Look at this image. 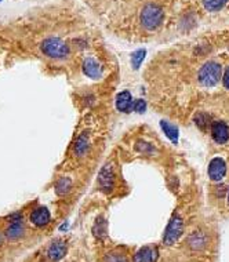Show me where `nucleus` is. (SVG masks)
<instances>
[{"instance_id": "f257e3e1", "label": "nucleus", "mask_w": 229, "mask_h": 262, "mask_svg": "<svg viewBox=\"0 0 229 262\" xmlns=\"http://www.w3.org/2000/svg\"><path fill=\"white\" fill-rule=\"evenodd\" d=\"M164 19V10L157 3H147L139 11V25L144 31L153 32L160 27Z\"/></svg>"}, {"instance_id": "f03ea898", "label": "nucleus", "mask_w": 229, "mask_h": 262, "mask_svg": "<svg viewBox=\"0 0 229 262\" xmlns=\"http://www.w3.org/2000/svg\"><path fill=\"white\" fill-rule=\"evenodd\" d=\"M198 83L202 87L206 89H213L216 87L222 79V67L217 61H207L199 68L198 75H196Z\"/></svg>"}, {"instance_id": "7ed1b4c3", "label": "nucleus", "mask_w": 229, "mask_h": 262, "mask_svg": "<svg viewBox=\"0 0 229 262\" xmlns=\"http://www.w3.org/2000/svg\"><path fill=\"white\" fill-rule=\"evenodd\" d=\"M41 53L51 59H65L71 54L69 46L59 37H47L40 43Z\"/></svg>"}, {"instance_id": "20e7f679", "label": "nucleus", "mask_w": 229, "mask_h": 262, "mask_svg": "<svg viewBox=\"0 0 229 262\" xmlns=\"http://www.w3.org/2000/svg\"><path fill=\"white\" fill-rule=\"evenodd\" d=\"M185 231V221L181 214L175 212L173 214L169 225H167L164 235H163V243L166 246H174Z\"/></svg>"}, {"instance_id": "39448f33", "label": "nucleus", "mask_w": 229, "mask_h": 262, "mask_svg": "<svg viewBox=\"0 0 229 262\" xmlns=\"http://www.w3.org/2000/svg\"><path fill=\"white\" fill-rule=\"evenodd\" d=\"M97 185L103 193H111L115 188V168L112 163H107L98 174Z\"/></svg>"}, {"instance_id": "423d86ee", "label": "nucleus", "mask_w": 229, "mask_h": 262, "mask_svg": "<svg viewBox=\"0 0 229 262\" xmlns=\"http://www.w3.org/2000/svg\"><path fill=\"white\" fill-rule=\"evenodd\" d=\"M209 244H210V236L207 235V232L200 229L191 233L186 239V246L193 253H202L209 247Z\"/></svg>"}, {"instance_id": "0eeeda50", "label": "nucleus", "mask_w": 229, "mask_h": 262, "mask_svg": "<svg viewBox=\"0 0 229 262\" xmlns=\"http://www.w3.org/2000/svg\"><path fill=\"white\" fill-rule=\"evenodd\" d=\"M210 134L217 145L229 144V124L225 120H213Z\"/></svg>"}, {"instance_id": "6e6552de", "label": "nucleus", "mask_w": 229, "mask_h": 262, "mask_svg": "<svg viewBox=\"0 0 229 262\" xmlns=\"http://www.w3.org/2000/svg\"><path fill=\"white\" fill-rule=\"evenodd\" d=\"M91 149V137L87 131H83L76 137L72 145V155L77 159L86 158Z\"/></svg>"}, {"instance_id": "1a4fd4ad", "label": "nucleus", "mask_w": 229, "mask_h": 262, "mask_svg": "<svg viewBox=\"0 0 229 262\" xmlns=\"http://www.w3.org/2000/svg\"><path fill=\"white\" fill-rule=\"evenodd\" d=\"M226 171H228V166L225 159L222 158H214L211 159L210 164H209V177H210L211 181L220 182L226 177Z\"/></svg>"}, {"instance_id": "9d476101", "label": "nucleus", "mask_w": 229, "mask_h": 262, "mask_svg": "<svg viewBox=\"0 0 229 262\" xmlns=\"http://www.w3.org/2000/svg\"><path fill=\"white\" fill-rule=\"evenodd\" d=\"M29 221L37 228H43V226L49 225L51 222V212L47 207L40 206V207L33 208L29 214Z\"/></svg>"}, {"instance_id": "9b49d317", "label": "nucleus", "mask_w": 229, "mask_h": 262, "mask_svg": "<svg viewBox=\"0 0 229 262\" xmlns=\"http://www.w3.org/2000/svg\"><path fill=\"white\" fill-rule=\"evenodd\" d=\"M159 249L155 246H145L133 255V262H157Z\"/></svg>"}, {"instance_id": "f8f14e48", "label": "nucleus", "mask_w": 229, "mask_h": 262, "mask_svg": "<svg viewBox=\"0 0 229 262\" xmlns=\"http://www.w3.org/2000/svg\"><path fill=\"white\" fill-rule=\"evenodd\" d=\"M68 253V246L64 240H55L53 243L50 244L49 249H47V257L50 261L57 262L61 261Z\"/></svg>"}, {"instance_id": "ddd939ff", "label": "nucleus", "mask_w": 229, "mask_h": 262, "mask_svg": "<svg viewBox=\"0 0 229 262\" xmlns=\"http://www.w3.org/2000/svg\"><path fill=\"white\" fill-rule=\"evenodd\" d=\"M83 72L86 76L91 77V79H97L101 76L102 68H101V63L93 57H89L83 61Z\"/></svg>"}, {"instance_id": "4468645a", "label": "nucleus", "mask_w": 229, "mask_h": 262, "mask_svg": "<svg viewBox=\"0 0 229 262\" xmlns=\"http://www.w3.org/2000/svg\"><path fill=\"white\" fill-rule=\"evenodd\" d=\"M25 233V228H24L23 221L10 222L9 226L6 228L5 236L9 240H18L21 239Z\"/></svg>"}, {"instance_id": "2eb2a0df", "label": "nucleus", "mask_w": 229, "mask_h": 262, "mask_svg": "<svg viewBox=\"0 0 229 262\" xmlns=\"http://www.w3.org/2000/svg\"><path fill=\"white\" fill-rule=\"evenodd\" d=\"M93 235L97 240L107 239L108 236V225H107V220L103 215H99L95 220L94 225H93Z\"/></svg>"}, {"instance_id": "dca6fc26", "label": "nucleus", "mask_w": 229, "mask_h": 262, "mask_svg": "<svg viewBox=\"0 0 229 262\" xmlns=\"http://www.w3.org/2000/svg\"><path fill=\"white\" fill-rule=\"evenodd\" d=\"M116 108L120 112H130L133 109V97L129 91H121L116 98Z\"/></svg>"}, {"instance_id": "f3484780", "label": "nucleus", "mask_w": 229, "mask_h": 262, "mask_svg": "<svg viewBox=\"0 0 229 262\" xmlns=\"http://www.w3.org/2000/svg\"><path fill=\"white\" fill-rule=\"evenodd\" d=\"M193 122L198 126L199 130H202L203 133H207V131L210 130L213 119H211V116L207 112H199L196 113V116L193 118Z\"/></svg>"}, {"instance_id": "a211bd4d", "label": "nucleus", "mask_w": 229, "mask_h": 262, "mask_svg": "<svg viewBox=\"0 0 229 262\" xmlns=\"http://www.w3.org/2000/svg\"><path fill=\"white\" fill-rule=\"evenodd\" d=\"M72 189V180L68 177H61L58 181L55 182V193L58 196H67Z\"/></svg>"}, {"instance_id": "6ab92c4d", "label": "nucleus", "mask_w": 229, "mask_h": 262, "mask_svg": "<svg viewBox=\"0 0 229 262\" xmlns=\"http://www.w3.org/2000/svg\"><path fill=\"white\" fill-rule=\"evenodd\" d=\"M228 2L229 0H202V5L209 13H218L228 5Z\"/></svg>"}, {"instance_id": "aec40b11", "label": "nucleus", "mask_w": 229, "mask_h": 262, "mask_svg": "<svg viewBox=\"0 0 229 262\" xmlns=\"http://www.w3.org/2000/svg\"><path fill=\"white\" fill-rule=\"evenodd\" d=\"M135 150L142 155H151V156L156 155V148L151 142H147V141H138L135 144Z\"/></svg>"}, {"instance_id": "412c9836", "label": "nucleus", "mask_w": 229, "mask_h": 262, "mask_svg": "<svg viewBox=\"0 0 229 262\" xmlns=\"http://www.w3.org/2000/svg\"><path fill=\"white\" fill-rule=\"evenodd\" d=\"M103 262H129V258L119 251H109L108 254H105Z\"/></svg>"}, {"instance_id": "4be33fe9", "label": "nucleus", "mask_w": 229, "mask_h": 262, "mask_svg": "<svg viewBox=\"0 0 229 262\" xmlns=\"http://www.w3.org/2000/svg\"><path fill=\"white\" fill-rule=\"evenodd\" d=\"M210 50V47L207 45H199L196 49H195V55L196 57H202V55H206L207 51Z\"/></svg>"}, {"instance_id": "5701e85b", "label": "nucleus", "mask_w": 229, "mask_h": 262, "mask_svg": "<svg viewBox=\"0 0 229 262\" xmlns=\"http://www.w3.org/2000/svg\"><path fill=\"white\" fill-rule=\"evenodd\" d=\"M222 83H224L225 89L229 90V65L228 68L225 69V72L222 73Z\"/></svg>"}, {"instance_id": "b1692460", "label": "nucleus", "mask_w": 229, "mask_h": 262, "mask_svg": "<svg viewBox=\"0 0 229 262\" xmlns=\"http://www.w3.org/2000/svg\"><path fill=\"white\" fill-rule=\"evenodd\" d=\"M9 222H17V221H23V215H21V212H14L13 215H10Z\"/></svg>"}, {"instance_id": "393cba45", "label": "nucleus", "mask_w": 229, "mask_h": 262, "mask_svg": "<svg viewBox=\"0 0 229 262\" xmlns=\"http://www.w3.org/2000/svg\"><path fill=\"white\" fill-rule=\"evenodd\" d=\"M3 243V235H2V233H0V244Z\"/></svg>"}, {"instance_id": "a878e982", "label": "nucleus", "mask_w": 229, "mask_h": 262, "mask_svg": "<svg viewBox=\"0 0 229 262\" xmlns=\"http://www.w3.org/2000/svg\"><path fill=\"white\" fill-rule=\"evenodd\" d=\"M226 202H228V206H229V192L226 193Z\"/></svg>"}]
</instances>
